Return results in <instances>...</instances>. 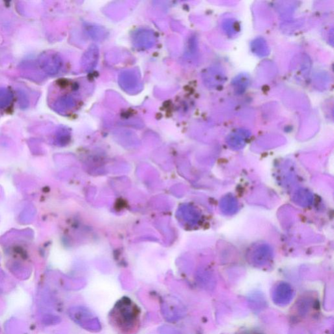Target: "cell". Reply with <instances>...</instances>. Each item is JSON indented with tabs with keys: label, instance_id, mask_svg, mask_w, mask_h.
Segmentation results:
<instances>
[{
	"label": "cell",
	"instance_id": "obj_1",
	"mask_svg": "<svg viewBox=\"0 0 334 334\" xmlns=\"http://www.w3.org/2000/svg\"><path fill=\"white\" fill-rule=\"evenodd\" d=\"M112 328L118 334H137L141 326V311L134 301L122 297L108 316Z\"/></svg>",
	"mask_w": 334,
	"mask_h": 334
},
{
	"label": "cell",
	"instance_id": "obj_2",
	"mask_svg": "<svg viewBox=\"0 0 334 334\" xmlns=\"http://www.w3.org/2000/svg\"><path fill=\"white\" fill-rule=\"evenodd\" d=\"M98 49L96 46H92L86 52L85 56L84 57V59H85L84 63L85 64V67H87V69H94L96 63L98 62Z\"/></svg>",
	"mask_w": 334,
	"mask_h": 334
},
{
	"label": "cell",
	"instance_id": "obj_3",
	"mask_svg": "<svg viewBox=\"0 0 334 334\" xmlns=\"http://www.w3.org/2000/svg\"><path fill=\"white\" fill-rule=\"evenodd\" d=\"M121 85L125 90H135L138 85L137 77L132 72H127L122 74L120 78Z\"/></svg>",
	"mask_w": 334,
	"mask_h": 334
},
{
	"label": "cell",
	"instance_id": "obj_4",
	"mask_svg": "<svg viewBox=\"0 0 334 334\" xmlns=\"http://www.w3.org/2000/svg\"><path fill=\"white\" fill-rule=\"evenodd\" d=\"M276 295L278 294V298L277 301L280 303H285L288 302L289 299L291 298L292 291L291 288L288 287V285H281L280 288H278V289L277 290Z\"/></svg>",
	"mask_w": 334,
	"mask_h": 334
}]
</instances>
